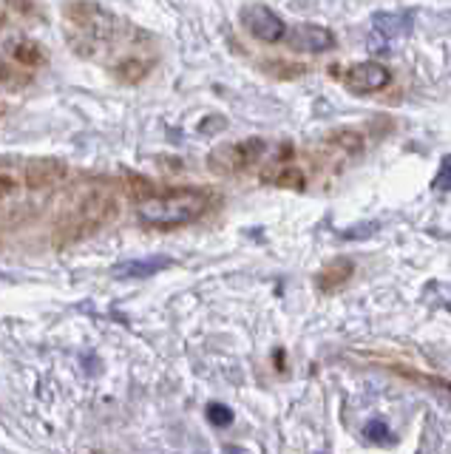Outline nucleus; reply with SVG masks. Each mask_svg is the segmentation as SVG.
Segmentation results:
<instances>
[{"mask_svg": "<svg viewBox=\"0 0 451 454\" xmlns=\"http://www.w3.org/2000/svg\"><path fill=\"white\" fill-rule=\"evenodd\" d=\"M372 23H375L377 35H384L386 40H398L412 32L415 14L412 12H384V14H375Z\"/></svg>", "mask_w": 451, "mask_h": 454, "instance_id": "nucleus-10", "label": "nucleus"}, {"mask_svg": "<svg viewBox=\"0 0 451 454\" xmlns=\"http://www.w3.org/2000/svg\"><path fill=\"white\" fill-rule=\"evenodd\" d=\"M330 142L344 151H361L363 148V134L355 131V128H335V131L330 134Z\"/></svg>", "mask_w": 451, "mask_h": 454, "instance_id": "nucleus-15", "label": "nucleus"}, {"mask_svg": "<svg viewBox=\"0 0 451 454\" xmlns=\"http://www.w3.org/2000/svg\"><path fill=\"white\" fill-rule=\"evenodd\" d=\"M267 148L270 145H267V139H261V137H250L242 142H224V145H219L207 153V168L219 176L242 174V170H247V168H253L256 162L264 160Z\"/></svg>", "mask_w": 451, "mask_h": 454, "instance_id": "nucleus-4", "label": "nucleus"}, {"mask_svg": "<svg viewBox=\"0 0 451 454\" xmlns=\"http://www.w3.org/2000/svg\"><path fill=\"white\" fill-rule=\"evenodd\" d=\"M171 267V259H148V262H128L117 267V276L125 278H143V276H157L159 270Z\"/></svg>", "mask_w": 451, "mask_h": 454, "instance_id": "nucleus-13", "label": "nucleus"}, {"mask_svg": "<svg viewBox=\"0 0 451 454\" xmlns=\"http://www.w3.org/2000/svg\"><path fill=\"white\" fill-rule=\"evenodd\" d=\"M9 57L15 60L18 66H23L26 71H35L46 63V49L40 43L29 40V37H20L15 43H9Z\"/></svg>", "mask_w": 451, "mask_h": 454, "instance_id": "nucleus-11", "label": "nucleus"}, {"mask_svg": "<svg viewBox=\"0 0 451 454\" xmlns=\"http://www.w3.org/2000/svg\"><path fill=\"white\" fill-rule=\"evenodd\" d=\"M68 174L66 162L60 160H29L20 165H9L6 170H0V199L15 196L20 191H37L58 184Z\"/></svg>", "mask_w": 451, "mask_h": 454, "instance_id": "nucleus-3", "label": "nucleus"}, {"mask_svg": "<svg viewBox=\"0 0 451 454\" xmlns=\"http://www.w3.org/2000/svg\"><path fill=\"white\" fill-rule=\"evenodd\" d=\"M29 80V71L18 63H6V57H0V82H23Z\"/></svg>", "mask_w": 451, "mask_h": 454, "instance_id": "nucleus-17", "label": "nucleus"}, {"mask_svg": "<svg viewBox=\"0 0 451 454\" xmlns=\"http://www.w3.org/2000/svg\"><path fill=\"white\" fill-rule=\"evenodd\" d=\"M111 213H114V199H108L105 193H91L82 202H77L72 219L63 224V231H68L72 236L91 233L111 219Z\"/></svg>", "mask_w": 451, "mask_h": 454, "instance_id": "nucleus-6", "label": "nucleus"}, {"mask_svg": "<svg viewBox=\"0 0 451 454\" xmlns=\"http://www.w3.org/2000/svg\"><path fill=\"white\" fill-rule=\"evenodd\" d=\"M60 28L80 60L100 66L125 85L148 80L159 60L151 32L97 0H68L60 12Z\"/></svg>", "mask_w": 451, "mask_h": 454, "instance_id": "nucleus-1", "label": "nucleus"}, {"mask_svg": "<svg viewBox=\"0 0 451 454\" xmlns=\"http://www.w3.org/2000/svg\"><path fill=\"white\" fill-rule=\"evenodd\" d=\"M341 80L352 94H375V91H384L392 82V71L375 60H363V63L349 66L341 74Z\"/></svg>", "mask_w": 451, "mask_h": 454, "instance_id": "nucleus-7", "label": "nucleus"}, {"mask_svg": "<svg viewBox=\"0 0 451 454\" xmlns=\"http://www.w3.org/2000/svg\"><path fill=\"white\" fill-rule=\"evenodd\" d=\"M207 420L214 423V426H219V429H224V426L233 423V411L224 403H210L207 406Z\"/></svg>", "mask_w": 451, "mask_h": 454, "instance_id": "nucleus-18", "label": "nucleus"}, {"mask_svg": "<svg viewBox=\"0 0 451 454\" xmlns=\"http://www.w3.org/2000/svg\"><path fill=\"white\" fill-rule=\"evenodd\" d=\"M261 179L276 184V188H290V191H304V184H307L304 170L295 165H287V162H278L273 174H261Z\"/></svg>", "mask_w": 451, "mask_h": 454, "instance_id": "nucleus-12", "label": "nucleus"}, {"mask_svg": "<svg viewBox=\"0 0 451 454\" xmlns=\"http://www.w3.org/2000/svg\"><path fill=\"white\" fill-rule=\"evenodd\" d=\"M0 114H4V106H0Z\"/></svg>", "mask_w": 451, "mask_h": 454, "instance_id": "nucleus-19", "label": "nucleus"}, {"mask_svg": "<svg viewBox=\"0 0 451 454\" xmlns=\"http://www.w3.org/2000/svg\"><path fill=\"white\" fill-rule=\"evenodd\" d=\"M287 49L292 51H304V54H323L335 46V35L330 32L327 26L318 23H295L287 28L284 35Z\"/></svg>", "mask_w": 451, "mask_h": 454, "instance_id": "nucleus-8", "label": "nucleus"}, {"mask_svg": "<svg viewBox=\"0 0 451 454\" xmlns=\"http://www.w3.org/2000/svg\"><path fill=\"white\" fill-rule=\"evenodd\" d=\"M352 276H355V262H352L349 255H338V259H332L330 264H323L318 270L315 287L321 293H335V290H341Z\"/></svg>", "mask_w": 451, "mask_h": 454, "instance_id": "nucleus-9", "label": "nucleus"}, {"mask_svg": "<svg viewBox=\"0 0 451 454\" xmlns=\"http://www.w3.org/2000/svg\"><path fill=\"white\" fill-rule=\"evenodd\" d=\"M128 196L136 202V222L148 231H176L207 216L216 205V193L207 188H162L148 179H131Z\"/></svg>", "mask_w": 451, "mask_h": 454, "instance_id": "nucleus-2", "label": "nucleus"}, {"mask_svg": "<svg viewBox=\"0 0 451 454\" xmlns=\"http://www.w3.org/2000/svg\"><path fill=\"white\" fill-rule=\"evenodd\" d=\"M238 23H242V28L250 37H256L259 43H270V46L273 43H281L287 35V23L264 4L242 6V12H238Z\"/></svg>", "mask_w": 451, "mask_h": 454, "instance_id": "nucleus-5", "label": "nucleus"}, {"mask_svg": "<svg viewBox=\"0 0 451 454\" xmlns=\"http://www.w3.org/2000/svg\"><path fill=\"white\" fill-rule=\"evenodd\" d=\"M432 188L437 193H448L451 191V153H446L440 160V168H437V174L432 179Z\"/></svg>", "mask_w": 451, "mask_h": 454, "instance_id": "nucleus-16", "label": "nucleus"}, {"mask_svg": "<svg viewBox=\"0 0 451 454\" xmlns=\"http://www.w3.org/2000/svg\"><path fill=\"white\" fill-rule=\"evenodd\" d=\"M363 437L369 440V443H375V446H392L394 440H398L392 432V426L386 420H377V418L363 423Z\"/></svg>", "mask_w": 451, "mask_h": 454, "instance_id": "nucleus-14", "label": "nucleus"}]
</instances>
